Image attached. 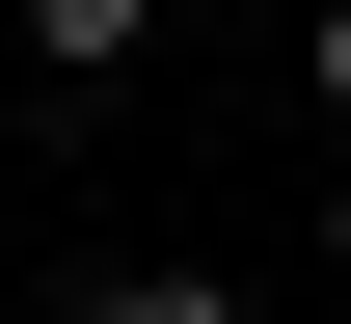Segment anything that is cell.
<instances>
[{"instance_id":"obj_4","label":"cell","mask_w":351,"mask_h":324,"mask_svg":"<svg viewBox=\"0 0 351 324\" xmlns=\"http://www.w3.org/2000/svg\"><path fill=\"white\" fill-rule=\"evenodd\" d=\"M324 271H351V162H324Z\"/></svg>"},{"instance_id":"obj_2","label":"cell","mask_w":351,"mask_h":324,"mask_svg":"<svg viewBox=\"0 0 351 324\" xmlns=\"http://www.w3.org/2000/svg\"><path fill=\"white\" fill-rule=\"evenodd\" d=\"M82 324H243V271H108Z\"/></svg>"},{"instance_id":"obj_3","label":"cell","mask_w":351,"mask_h":324,"mask_svg":"<svg viewBox=\"0 0 351 324\" xmlns=\"http://www.w3.org/2000/svg\"><path fill=\"white\" fill-rule=\"evenodd\" d=\"M298 108H324V136H351V0H298Z\"/></svg>"},{"instance_id":"obj_1","label":"cell","mask_w":351,"mask_h":324,"mask_svg":"<svg viewBox=\"0 0 351 324\" xmlns=\"http://www.w3.org/2000/svg\"><path fill=\"white\" fill-rule=\"evenodd\" d=\"M162 54V0H27V82H135Z\"/></svg>"}]
</instances>
